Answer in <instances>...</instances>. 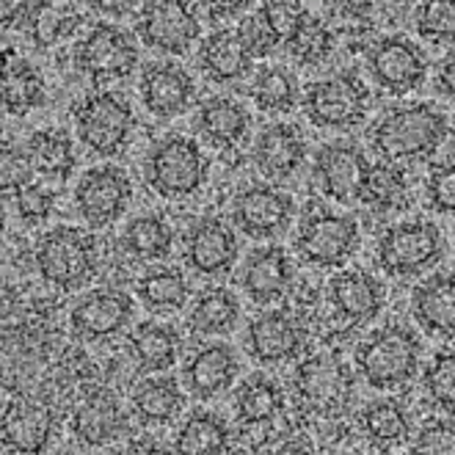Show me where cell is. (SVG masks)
I'll return each instance as SVG.
<instances>
[{
    "label": "cell",
    "mask_w": 455,
    "mask_h": 455,
    "mask_svg": "<svg viewBox=\"0 0 455 455\" xmlns=\"http://www.w3.org/2000/svg\"><path fill=\"white\" fill-rule=\"evenodd\" d=\"M409 199H411V194H409L406 169H400L397 164H387V160L384 164L370 166L362 202H367L379 212H397L409 204Z\"/></svg>",
    "instance_id": "cell-36"
},
{
    "label": "cell",
    "mask_w": 455,
    "mask_h": 455,
    "mask_svg": "<svg viewBox=\"0 0 455 455\" xmlns=\"http://www.w3.org/2000/svg\"><path fill=\"white\" fill-rule=\"evenodd\" d=\"M130 400H132V411L139 414L141 422L164 425L182 411L185 392L169 376H152V379H144L136 384Z\"/></svg>",
    "instance_id": "cell-32"
},
{
    "label": "cell",
    "mask_w": 455,
    "mask_h": 455,
    "mask_svg": "<svg viewBox=\"0 0 455 455\" xmlns=\"http://www.w3.org/2000/svg\"><path fill=\"white\" fill-rule=\"evenodd\" d=\"M271 455H320L317 450H312L309 444H304V442H287V444H282V447H276Z\"/></svg>",
    "instance_id": "cell-52"
},
{
    "label": "cell",
    "mask_w": 455,
    "mask_h": 455,
    "mask_svg": "<svg viewBox=\"0 0 455 455\" xmlns=\"http://www.w3.org/2000/svg\"><path fill=\"white\" fill-rule=\"evenodd\" d=\"M130 317H132V301L127 292L94 290L72 307L69 323L75 337L86 342H100L122 334L130 323Z\"/></svg>",
    "instance_id": "cell-15"
},
{
    "label": "cell",
    "mask_w": 455,
    "mask_h": 455,
    "mask_svg": "<svg viewBox=\"0 0 455 455\" xmlns=\"http://www.w3.org/2000/svg\"><path fill=\"white\" fill-rule=\"evenodd\" d=\"M359 224L351 216H337L329 210H312L304 216L296 249L301 259L317 267H339L359 249Z\"/></svg>",
    "instance_id": "cell-8"
},
{
    "label": "cell",
    "mask_w": 455,
    "mask_h": 455,
    "mask_svg": "<svg viewBox=\"0 0 455 455\" xmlns=\"http://www.w3.org/2000/svg\"><path fill=\"white\" fill-rule=\"evenodd\" d=\"M284 50H287L290 56L296 59L299 64L312 67V64H320V61H326V59L331 56V50H334V36H331V31L326 28L323 22L309 14L307 22L301 25V31L284 44Z\"/></svg>",
    "instance_id": "cell-42"
},
{
    "label": "cell",
    "mask_w": 455,
    "mask_h": 455,
    "mask_svg": "<svg viewBox=\"0 0 455 455\" xmlns=\"http://www.w3.org/2000/svg\"><path fill=\"white\" fill-rule=\"evenodd\" d=\"M237 34L240 39H243L246 50L251 52V59H265V56H271V52L276 50L279 39L276 34L271 31V25H267L262 9H257L254 14L243 17L237 25Z\"/></svg>",
    "instance_id": "cell-47"
},
{
    "label": "cell",
    "mask_w": 455,
    "mask_h": 455,
    "mask_svg": "<svg viewBox=\"0 0 455 455\" xmlns=\"http://www.w3.org/2000/svg\"><path fill=\"white\" fill-rule=\"evenodd\" d=\"M249 94L265 114H290L299 102V84L284 67L267 64L254 72Z\"/></svg>",
    "instance_id": "cell-37"
},
{
    "label": "cell",
    "mask_w": 455,
    "mask_h": 455,
    "mask_svg": "<svg viewBox=\"0 0 455 455\" xmlns=\"http://www.w3.org/2000/svg\"><path fill=\"white\" fill-rule=\"evenodd\" d=\"M292 212H296L292 199L284 191L274 188V185H249L232 202L235 227L254 240L284 232Z\"/></svg>",
    "instance_id": "cell-14"
},
{
    "label": "cell",
    "mask_w": 455,
    "mask_h": 455,
    "mask_svg": "<svg viewBox=\"0 0 455 455\" xmlns=\"http://www.w3.org/2000/svg\"><path fill=\"white\" fill-rule=\"evenodd\" d=\"M249 124V111L232 97H210L199 105L196 114V127L202 130V136L219 147H235L237 141H243Z\"/></svg>",
    "instance_id": "cell-28"
},
{
    "label": "cell",
    "mask_w": 455,
    "mask_h": 455,
    "mask_svg": "<svg viewBox=\"0 0 455 455\" xmlns=\"http://www.w3.org/2000/svg\"><path fill=\"white\" fill-rule=\"evenodd\" d=\"M347 370L337 356H312L296 372V389L315 409H337L347 397Z\"/></svg>",
    "instance_id": "cell-25"
},
{
    "label": "cell",
    "mask_w": 455,
    "mask_h": 455,
    "mask_svg": "<svg viewBox=\"0 0 455 455\" xmlns=\"http://www.w3.org/2000/svg\"><path fill=\"white\" fill-rule=\"evenodd\" d=\"M141 100L152 116L174 119L191 108L194 80L174 61L149 64L141 75Z\"/></svg>",
    "instance_id": "cell-17"
},
{
    "label": "cell",
    "mask_w": 455,
    "mask_h": 455,
    "mask_svg": "<svg viewBox=\"0 0 455 455\" xmlns=\"http://www.w3.org/2000/svg\"><path fill=\"white\" fill-rule=\"evenodd\" d=\"M28 157L39 174L50 180H69L77 166V155L64 130H36L28 139Z\"/></svg>",
    "instance_id": "cell-34"
},
{
    "label": "cell",
    "mask_w": 455,
    "mask_h": 455,
    "mask_svg": "<svg viewBox=\"0 0 455 455\" xmlns=\"http://www.w3.org/2000/svg\"><path fill=\"white\" fill-rule=\"evenodd\" d=\"M122 246L136 259H164L174 246V232L160 216H139L124 227Z\"/></svg>",
    "instance_id": "cell-39"
},
{
    "label": "cell",
    "mask_w": 455,
    "mask_h": 455,
    "mask_svg": "<svg viewBox=\"0 0 455 455\" xmlns=\"http://www.w3.org/2000/svg\"><path fill=\"white\" fill-rule=\"evenodd\" d=\"M417 323L444 339H455V274H434L411 290Z\"/></svg>",
    "instance_id": "cell-22"
},
{
    "label": "cell",
    "mask_w": 455,
    "mask_h": 455,
    "mask_svg": "<svg viewBox=\"0 0 455 455\" xmlns=\"http://www.w3.org/2000/svg\"><path fill=\"white\" fill-rule=\"evenodd\" d=\"M329 296L339 317L351 323H372L384 309L387 290L367 271H339L329 282Z\"/></svg>",
    "instance_id": "cell-21"
},
{
    "label": "cell",
    "mask_w": 455,
    "mask_h": 455,
    "mask_svg": "<svg viewBox=\"0 0 455 455\" xmlns=\"http://www.w3.org/2000/svg\"><path fill=\"white\" fill-rule=\"evenodd\" d=\"M419 351L422 345L411 329L384 326L356 347V367L367 387L381 392L400 389L417 376Z\"/></svg>",
    "instance_id": "cell-2"
},
{
    "label": "cell",
    "mask_w": 455,
    "mask_h": 455,
    "mask_svg": "<svg viewBox=\"0 0 455 455\" xmlns=\"http://www.w3.org/2000/svg\"><path fill=\"white\" fill-rule=\"evenodd\" d=\"M251 157L257 169L267 180H287L292 177L307 157V144L304 136L292 124H267L257 132Z\"/></svg>",
    "instance_id": "cell-20"
},
{
    "label": "cell",
    "mask_w": 455,
    "mask_h": 455,
    "mask_svg": "<svg viewBox=\"0 0 455 455\" xmlns=\"http://www.w3.org/2000/svg\"><path fill=\"white\" fill-rule=\"evenodd\" d=\"M34 164L28 157V149H17L12 144L4 147V164H0V177H4V191L6 196L20 194L22 188L34 185Z\"/></svg>",
    "instance_id": "cell-48"
},
{
    "label": "cell",
    "mask_w": 455,
    "mask_h": 455,
    "mask_svg": "<svg viewBox=\"0 0 455 455\" xmlns=\"http://www.w3.org/2000/svg\"><path fill=\"white\" fill-rule=\"evenodd\" d=\"M139 299L152 312H177L188 301V279L177 267H157L139 279Z\"/></svg>",
    "instance_id": "cell-40"
},
{
    "label": "cell",
    "mask_w": 455,
    "mask_h": 455,
    "mask_svg": "<svg viewBox=\"0 0 455 455\" xmlns=\"http://www.w3.org/2000/svg\"><path fill=\"white\" fill-rule=\"evenodd\" d=\"M237 257V240L227 221L202 219L185 240V262L202 276L227 274Z\"/></svg>",
    "instance_id": "cell-18"
},
{
    "label": "cell",
    "mask_w": 455,
    "mask_h": 455,
    "mask_svg": "<svg viewBox=\"0 0 455 455\" xmlns=\"http://www.w3.org/2000/svg\"><path fill=\"white\" fill-rule=\"evenodd\" d=\"M411 455H455V419L425 422L411 442Z\"/></svg>",
    "instance_id": "cell-45"
},
{
    "label": "cell",
    "mask_w": 455,
    "mask_h": 455,
    "mask_svg": "<svg viewBox=\"0 0 455 455\" xmlns=\"http://www.w3.org/2000/svg\"><path fill=\"white\" fill-rule=\"evenodd\" d=\"M237 315H240V304L235 299V292H229L227 287H212L202 292L199 301L194 304L188 323L202 337H216L235 329Z\"/></svg>",
    "instance_id": "cell-38"
},
{
    "label": "cell",
    "mask_w": 455,
    "mask_h": 455,
    "mask_svg": "<svg viewBox=\"0 0 455 455\" xmlns=\"http://www.w3.org/2000/svg\"><path fill=\"white\" fill-rule=\"evenodd\" d=\"M127 425V417L122 411V403L105 389H97L80 400V406L72 417L75 439L86 447H102L114 442Z\"/></svg>",
    "instance_id": "cell-24"
},
{
    "label": "cell",
    "mask_w": 455,
    "mask_h": 455,
    "mask_svg": "<svg viewBox=\"0 0 455 455\" xmlns=\"http://www.w3.org/2000/svg\"><path fill=\"white\" fill-rule=\"evenodd\" d=\"M370 174L367 155L351 141H331L315 157V182L323 196L339 204H356L364 196Z\"/></svg>",
    "instance_id": "cell-11"
},
{
    "label": "cell",
    "mask_w": 455,
    "mask_h": 455,
    "mask_svg": "<svg viewBox=\"0 0 455 455\" xmlns=\"http://www.w3.org/2000/svg\"><path fill=\"white\" fill-rule=\"evenodd\" d=\"M56 414L36 400H14L4 411V447L20 455H42L52 439Z\"/></svg>",
    "instance_id": "cell-19"
},
{
    "label": "cell",
    "mask_w": 455,
    "mask_h": 455,
    "mask_svg": "<svg viewBox=\"0 0 455 455\" xmlns=\"http://www.w3.org/2000/svg\"><path fill=\"white\" fill-rule=\"evenodd\" d=\"M436 89L442 97H447L455 105V52L442 59V64L436 67Z\"/></svg>",
    "instance_id": "cell-51"
},
{
    "label": "cell",
    "mask_w": 455,
    "mask_h": 455,
    "mask_svg": "<svg viewBox=\"0 0 455 455\" xmlns=\"http://www.w3.org/2000/svg\"><path fill=\"white\" fill-rule=\"evenodd\" d=\"M75 67L94 84L127 77L139 67V44L119 25L100 22L77 42Z\"/></svg>",
    "instance_id": "cell-9"
},
{
    "label": "cell",
    "mask_w": 455,
    "mask_h": 455,
    "mask_svg": "<svg viewBox=\"0 0 455 455\" xmlns=\"http://www.w3.org/2000/svg\"><path fill=\"white\" fill-rule=\"evenodd\" d=\"M232 444L229 425L212 411H194L174 436V455H227Z\"/></svg>",
    "instance_id": "cell-30"
},
{
    "label": "cell",
    "mask_w": 455,
    "mask_h": 455,
    "mask_svg": "<svg viewBox=\"0 0 455 455\" xmlns=\"http://www.w3.org/2000/svg\"><path fill=\"white\" fill-rule=\"evenodd\" d=\"M235 417L240 427L246 425H274L284 409V395L276 381L265 376H251L235 392Z\"/></svg>",
    "instance_id": "cell-31"
},
{
    "label": "cell",
    "mask_w": 455,
    "mask_h": 455,
    "mask_svg": "<svg viewBox=\"0 0 455 455\" xmlns=\"http://www.w3.org/2000/svg\"><path fill=\"white\" fill-rule=\"evenodd\" d=\"M75 132L84 147L100 157H116L132 130V108L116 92H94L72 111Z\"/></svg>",
    "instance_id": "cell-5"
},
{
    "label": "cell",
    "mask_w": 455,
    "mask_h": 455,
    "mask_svg": "<svg viewBox=\"0 0 455 455\" xmlns=\"http://www.w3.org/2000/svg\"><path fill=\"white\" fill-rule=\"evenodd\" d=\"M130 196H132L130 177L116 166L89 169L75 188V204L80 210V216L94 229L111 227L127 210Z\"/></svg>",
    "instance_id": "cell-12"
},
{
    "label": "cell",
    "mask_w": 455,
    "mask_h": 455,
    "mask_svg": "<svg viewBox=\"0 0 455 455\" xmlns=\"http://www.w3.org/2000/svg\"><path fill=\"white\" fill-rule=\"evenodd\" d=\"M367 69L372 80L392 97L417 92L427 75V59L411 39L392 34L379 39L367 52Z\"/></svg>",
    "instance_id": "cell-10"
},
{
    "label": "cell",
    "mask_w": 455,
    "mask_h": 455,
    "mask_svg": "<svg viewBox=\"0 0 455 455\" xmlns=\"http://www.w3.org/2000/svg\"><path fill=\"white\" fill-rule=\"evenodd\" d=\"M450 136L447 116L431 102L397 105L372 124L370 141L387 164L431 157Z\"/></svg>",
    "instance_id": "cell-1"
},
{
    "label": "cell",
    "mask_w": 455,
    "mask_h": 455,
    "mask_svg": "<svg viewBox=\"0 0 455 455\" xmlns=\"http://www.w3.org/2000/svg\"><path fill=\"white\" fill-rule=\"evenodd\" d=\"M304 329L287 312H262L246 329V351L259 364H282L301 354Z\"/></svg>",
    "instance_id": "cell-16"
},
{
    "label": "cell",
    "mask_w": 455,
    "mask_h": 455,
    "mask_svg": "<svg viewBox=\"0 0 455 455\" xmlns=\"http://www.w3.org/2000/svg\"><path fill=\"white\" fill-rule=\"evenodd\" d=\"M240 284L254 304H271L284 299L292 284V262L287 251L279 246L251 251L243 265V274H240Z\"/></svg>",
    "instance_id": "cell-23"
},
{
    "label": "cell",
    "mask_w": 455,
    "mask_h": 455,
    "mask_svg": "<svg viewBox=\"0 0 455 455\" xmlns=\"http://www.w3.org/2000/svg\"><path fill=\"white\" fill-rule=\"evenodd\" d=\"M422 387L436 409L455 414V351H439L434 356V362L425 367Z\"/></svg>",
    "instance_id": "cell-43"
},
{
    "label": "cell",
    "mask_w": 455,
    "mask_h": 455,
    "mask_svg": "<svg viewBox=\"0 0 455 455\" xmlns=\"http://www.w3.org/2000/svg\"><path fill=\"white\" fill-rule=\"evenodd\" d=\"M72 6H52V4H28V17H25V28H28L31 39L42 47L69 36L77 25L80 14L69 12Z\"/></svg>",
    "instance_id": "cell-41"
},
{
    "label": "cell",
    "mask_w": 455,
    "mask_h": 455,
    "mask_svg": "<svg viewBox=\"0 0 455 455\" xmlns=\"http://www.w3.org/2000/svg\"><path fill=\"white\" fill-rule=\"evenodd\" d=\"M100 267L97 240L75 227H56L39 237L36 271L59 290H77L94 279Z\"/></svg>",
    "instance_id": "cell-3"
},
{
    "label": "cell",
    "mask_w": 455,
    "mask_h": 455,
    "mask_svg": "<svg viewBox=\"0 0 455 455\" xmlns=\"http://www.w3.org/2000/svg\"><path fill=\"white\" fill-rule=\"evenodd\" d=\"M210 164L196 141L185 136L160 139L144 157V180L164 199L194 196L207 182Z\"/></svg>",
    "instance_id": "cell-4"
},
{
    "label": "cell",
    "mask_w": 455,
    "mask_h": 455,
    "mask_svg": "<svg viewBox=\"0 0 455 455\" xmlns=\"http://www.w3.org/2000/svg\"><path fill=\"white\" fill-rule=\"evenodd\" d=\"M370 89L354 72H337L315 80L304 94V114L320 130H347L364 122L370 111Z\"/></svg>",
    "instance_id": "cell-7"
},
{
    "label": "cell",
    "mask_w": 455,
    "mask_h": 455,
    "mask_svg": "<svg viewBox=\"0 0 455 455\" xmlns=\"http://www.w3.org/2000/svg\"><path fill=\"white\" fill-rule=\"evenodd\" d=\"M359 425L364 436L381 450L400 447L411 439V417L397 400H376V403H370L359 414Z\"/></svg>",
    "instance_id": "cell-33"
},
{
    "label": "cell",
    "mask_w": 455,
    "mask_h": 455,
    "mask_svg": "<svg viewBox=\"0 0 455 455\" xmlns=\"http://www.w3.org/2000/svg\"><path fill=\"white\" fill-rule=\"evenodd\" d=\"M259 9L282 44H287L292 36H296L309 17V12H304L299 4H287V0H267V4H262Z\"/></svg>",
    "instance_id": "cell-46"
},
{
    "label": "cell",
    "mask_w": 455,
    "mask_h": 455,
    "mask_svg": "<svg viewBox=\"0 0 455 455\" xmlns=\"http://www.w3.org/2000/svg\"><path fill=\"white\" fill-rule=\"evenodd\" d=\"M56 202L59 194L50 188H39V185H28V188L14 194V210L25 224H42L44 219H50Z\"/></svg>",
    "instance_id": "cell-49"
},
{
    "label": "cell",
    "mask_w": 455,
    "mask_h": 455,
    "mask_svg": "<svg viewBox=\"0 0 455 455\" xmlns=\"http://www.w3.org/2000/svg\"><path fill=\"white\" fill-rule=\"evenodd\" d=\"M442 232L431 221H400L379 237L376 259L389 276H419L442 259Z\"/></svg>",
    "instance_id": "cell-6"
},
{
    "label": "cell",
    "mask_w": 455,
    "mask_h": 455,
    "mask_svg": "<svg viewBox=\"0 0 455 455\" xmlns=\"http://www.w3.org/2000/svg\"><path fill=\"white\" fill-rule=\"evenodd\" d=\"M427 207L442 212V216H455V164L436 166L425 185Z\"/></svg>",
    "instance_id": "cell-50"
},
{
    "label": "cell",
    "mask_w": 455,
    "mask_h": 455,
    "mask_svg": "<svg viewBox=\"0 0 455 455\" xmlns=\"http://www.w3.org/2000/svg\"><path fill=\"white\" fill-rule=\"evenodd\" d=\"M235 376H237V356L224 342L202 345L188 359V367H185V381H188L191 395L199 400H210L229 389Z\"/></svg>",
    "instance_id": "cell-26"
},
{
    "label": "cell",
    "mask_w": 455,
    "mask_h": 455,
    "mask_svg": "<svg viewBox=\"0 0 455 455\" xmlns=\"http://www.w3.org/2000/svg\"><path fill=\"white\" fill-rule=\"evenodd\" d=\"M210 17H229L240 9H246V4H210Z\"/></svg>",
    "instance_id": "cell-53"
},
{
    "label": "cell",
    "mask_w": 455,
    "mask_h": 455,
    "mask_svg": "<svg viewBox=\"0 0 455 455\" xmlns=\"http://www.w3.org/2000/svg\"><path fill=\"white\" fill-rule=\"evenodd\" d=\"M414 28L427 42L455 44V4H419Z\"/></svg>",
    "instance_id": "cell-44"
},
{
    "label": "cell",
    "mask_w": 455,
    "mask_h": 455,
    "mask_svg": "<svg viewBox=\"0 0 455 455\" xmlns=\"http://www.w3.org/2000/svg\"><path fill=\"white\" fill-rule=\"evenodd\" d=\"M139 36L147 47L182 56L199 39L202 25L188 4H149L139 14Z\"/></svg>",
    "instance_id": "cell-13"
},
{
    "label": "cell",
    "mask_w": 455,
    "mask_h": 455,
    "mask_svg": "<svg viewBox=\"0 0 455 455\" xmlns=\"http://www.w3.org/2000/svg\"><path fill=\"white\" fill-rule=\"evenodd\" d=\"M130 347L147 372H164L174 367L180 354V337L172 326L141 323L130 337Z\"/></svg>",
    "instance_id": "cell-35"
},
{
    "label": "cell",
    "mask_w": 455,
    "mask_h": 455,
    "mask_svg": "<svg viewBox=\"0 0 455 455\" xmlns=\"http://www.w3.org/2000/svg\"><path fill=\"white\" fill-rule=\"evenodd\" d=\"M6 455H20V452H12V450H6Z\"/></svg>",
    "instance_id": "cell-54"
},
{
    "label": "cell",
    "mask_w": 455,
    "mask_h": 455,
    "mask_svg": "<svg viewBox=\"0 0 455 455\" xmlns=\"http://www.w3.org/2000/svg\"><path fill=\"white\" fill-rule=\"evenodd\" d=\"M4 102L6 114L25 116L44 102V84L39 72L17 56L14 50H4Z\"/></svg>",
    "instance_id": "cell-29"
},
{
    "label": "cell",
    "mask_w": 455,
    "mask_h": 455,
    "mask_svg": "<svg viewBox=\"0 0 455 455\" xmlns=\"http://www.w3.org/2000/svg\"><path fill=\"white\" fill-rule=\"evenodd\" d=\"M251 52L246 50L237 28H219L204 36L199 47V64L216 84H232L251 72Z\"/></svg>",
    "instance_id": "cell-27"
}]
</instances>
